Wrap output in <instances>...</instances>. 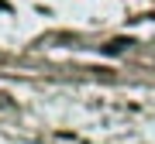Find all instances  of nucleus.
Returning a JSON list of instances; mask_svg holds the SVG:
<instances>
[{
    "label": "nucleus",
    "mask_w": 155,
    "mask_h": 144,
    "mask_svg": "<svg viewBox=\"0 0 155 144\" xmlns=\"http://www.w3.org/2000/svg\"><path fill=\"white\" fill-rule=\"evenodd\" d=\"M127 45H131L127 38H114L110 45H107V52H121V48H127Z\"/></svg>",
    "instance_id": "f257e3e1"
},
{
    "label": "nucleus",
    "mask_w": 155,
    "mask_h": 144,
    "mask_svg": "<svg viewBox=\"0 0 155 144\" xmlns=\"http://www.w3.org/2000/svg\"><path fill=\"white\" fill-rule=\"evenodd\" d=\"M0 11H11V4H7V0H0Z\"/></svg>",
    "instance_id": "f03ea898"
}]
</instances>
